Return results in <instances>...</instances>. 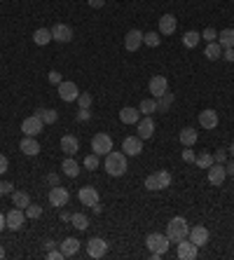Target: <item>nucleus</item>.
Masks as SVG:
<instances>
[{"label": "nucleus", "instance_id": "1", "mask_svg": "<svg viewBox=\"0 0 234 260\" xmlns=\"http://www.w3.org/2000/svg\"><path fill=\"white\" fill-rule=\"evenodd\" d=\"M103 169H106L110 176H124L127 173V155L124 152H117V150H110L103 160Z\"/></svg>", "mask_w": 234, "mask_h": 260}, {"label": "nucleus", "instance_id": "2", "mask_svg": "<svg viewBox=\"0 0 234 260\" xmlns=\"http://www.w3.org/2000/svg\"><path fill=\"white\" fill-rule=\"evenodd\" d=\"M190 235V225H187V220L183 216H176L169 220V225H166V237H169L171 244H178L181 239H185Z\"/></svg>", "mask_w": 234, "mask_h": 260}, {"label": "nucleus", "instance_id": "3", "mask_svg": "<svg viewBox=\"0 0 234 260\" xmlns=\"http://www.w3.org/2000/svg\"><path fill=\"white\" fill-rule=\"evenodd\" d=\"M169 237L166 235H160V232H152V235H148L145 237V246H148L150 251H157V253H166L169 251Z\"/></svg>", "mask_w": 234, "mask_h": 260}, {"label": "nucleus", "instance_id": "4", "mask_svg": "<svg viewBox=\"0 0 234 260\" xmlns=\"http://www.w3.org/2000/svg\"><path fill=\"white\" fill-rule=\"evenodd\" d=\"M92 150L98 155V157H106L108 152L113 150V139L108 134H96L92 139Z\"/></svg>", "mask_w": 234, "mask_h": 260}, {"label": "nucleus", "instance_id": "5", "mask_svg": "<svg viewBox=\"0 0 234 260\" xmlns=\"http://www.w3.org/2000/svg\"><path fill=\"white\" fill-rule=\"evenodd\" d=\"M176 256L181 260H194L197 256H199V246L197 244H192L190 239L185 237L178 241V249H176Z\"/></svg>", "mask_w": 234, "mask_h": 260}, {"label": "nucleus", "instance_id": "6", "mask_svg": "<svg viewBox=\"0 0 234 260\" xmlns=\"http://www.w3.org/2000/svg\"><path fill=\"white\" fill-rule=\"evenodd\" d=\"M87 253H89V258H103L108 253V241L101 237H92L87 241Z\"/></svg>", "mask_w": 234, "mask_h": 260}, {"label": "nucleus", "instance_id": "7", "mask_svg": "<svg viewBox=\"0 0 234 260\" xmlns=\"http://www.w3.org/2000/svg\"><path fill=\"white\" fill-rule=\"evenodd\" d=\"M59 87V96H61V101H66V103H70V101H77V96H80V89H77V85L75 82H70V80H61V85Z\"/></svg>", "mask_w": 234, "mask_h": 260}, {"label": "nucleus", "instance_id": "8", "mask_svg": "<svg viewBox=\"0 0 234 260\" xmlns=\"http://www.w3.org/2000/svg\"><path fill=\"white\" fill-rule=\"evenodd\" d=\"M148 89H150V94H152V98H160L162 94L169 92V80L164 75H152L148 82Z\"/></svg>", "mask_w": 234, "mask_h": 260}, {"label": "nucleus", "instance_id": "9", "mask_svg": "<svg viewBox=\"0 0 234 260\" xmlns=\"http://www.w3.org/2000/svg\"><path fill=\"white\" fill-rule=\"evenodd\" d=\"M68 199H70V192L66 188H61V185H54L49 190V204L56 206V209H64L68 204Z\"/></svg>", "mask_w": 234, "mask_h": 260}, {"label": "nucleus", "instance_id": "10", "mask_svg": "<svg viewBox=\"0 0 234 260\" xmlns=\"http://www.w3.org/2000/svg\"><path fill=\"white\" fill-rule=\"evenodd\" d=\"M49 31H52V40H56V43H61V45L73 40V28L68 24H54Z\"/></svg>", "mask_w": 234, "mask_h": 260}, {"label": "nucleus", "instance_id": "11", "mask_svg": "<svg viewBox=\"0 0 234 260\" xmlns=\"http://www.w3.org/2000/svg\"><path fill=\"white\" fill-rule=\"evenodd\" d=\"M122 150H124L127 157H139L143 152V139L140 136H127L124 143H122Z\"/></svg>", "mask_w": 234, "mask_h": 260}, {"label": "nucleus", "instance_id": "12", "mask_svg": "<svg viewBox=\"0 0 234 260\" xmlns=\"http://www.w3.org/2000/svg\"><path fill=\"white\" fill-rule=\"evenodd\" d=\"M225 178H227V169H225V164H218L213 162L209 166V183L215 185V188H220L225 183Z\"/></svg>", "mask_w": 234, "mask_h": 260}, {"label": "nucleus", "instance_id": "13", "mask_svg": "<svg viewBox=\"0 0 234 260\" xmlns=\"http://www.w3.org/2000/svg\"><path fill=\"white\" fill-rule=\"evenodd\" d=\"M43 127H45V122L38 118V115H31V118H26L22 122V131L26 136H38V134L43 131Z\"/></svg>", "mask_w": 234, "mask_h": 260}, {"label": "nucleus", "instance_id": "14", "mask_svg": "<svg viewBox=\"0 0 234 260\" xmlns=\"http://www.w3.org/2000/svg\"><path fill=\"white\" fill-rule=\"evenodd\" d=\"M136 131H139L136 136H140L143 141H145V139H152V136H155V119L150 118V115L140 118L139 122H136Z\"/></svg>", "mask_w": 234, "mask_h": 260}, {"label": "nucleus", "instance_id": "15", "mask_svg": "<svg viewBox=\"0 0 234 260\" xmlns=\"http://www.w3.org/2000/svg\"><path fill=\"white\" fill-rule=\"evenodd\" d=\"M5 223H7V228H10V230H22L23 223H26V211L14 206L10 213L5 216Z\"/></svg>", "mask_w": 234, "mask_h": 260}, {"label": "nucleus", "instance_id": "16", "mask_svg": "<svg viewBox=\"0 0 234 260\" xmlns=\"http://www.w3.org/2000/svg\"><path fill=\"white\" fill-rule=\"evenodd\" d=\"M187 239H190L192 244H197V246H206V244H209V239H211V232L204 228V225H194V228H190Z\"/></svg>", "mask_w": 234, "mask_h": 260}, {"label": "nucleus", "instance_id": "17", "mask_svg": "<svg viewBox=\"0 0 234 260\" xmlns=\"http://www.w3.org/2000/svg\"><path fill=\"white\" fill-rule=\"evenodd\" d=\"M143 45V33L139 28H131V31L124 35V47L127 52H139V47Z\"/></svg>", "mask_w": 234, "mask_h": 260}, {"label": "nucleus", "instance_id": "18", "mask_svg": "<svg viewBox=\"0 0 234 260\" xmlns=\"http://www.w3.org/2000/svg\"><path fill=\"white\" fill-rule=\"evenodd\" d=\"M77 199L82 202L85 206H94L98 204V190L92 188V185H87V188H80V192H77Z\"/></svg>", "mask_w": 234, "mask_h": 260}, {"label": "nucleus", "instance_id": "19", "mask_svg": "<svg viewBox=\"0 0 234 260\" xmlns=\"http://www.w3.org/2000/svg\"><path fill=\"white\" fill-rule=\"evenodd\" d=\"M178 28V22L173 14H162L160 17V35H173Z\"/></svg>", "mask_w": 234, "mask_h": 260}, {"label": "nucleus", "instance_id": "20", "mask_svg": "<svg viewBox=\"0 0 234 260\" xmlns=\"http://www.w3.org/2000/svg\"><path fill=\"white\" fill-rule=\"evenodd\" d=\"M199 124H202L204 129H215V127H218V113H215V110L213 108H206V110H202V113H199Z\"/></svg>", "mask_w": 234, "mask_h": 260}, {"label": "nucleus", "instance_id": "21", "mask_svg": "<svg viewBox=\"0 0 234 260\" xmlns=\"http://www.w3.org/2000/svg\"><path fill=\"white\" fill-rule=\"evenodd\" d=\"M19 150L23 155H28V157H35L40 152V143L35 141V136H23L22 143H19Z\"/></svg>", "mask_w": 234, "mask_h": 260}, {"label": "nucleus", "instance_id": "22", "mask_svg": "<svg viewBox=\"0 0 234 260\" xmlns=\"http://www.w3.org/2000/svg\"><path fill=\"white\" fill-rule=\"evenodd\" d=\"M61 150L66 152V157H73L75 152L80 150V141L73 134H66V136H61Z\"/></svg>", "mask_w": 234, "mask_h": 260}, {"label": "nucleus", "instance_id": "23", "mask_svg": "<svg viewBox=\"0 0 234 260\" xmlns=\"http://www.w3.org/2000/svg\"><path fill=\"white\" fill-rule=\"evenodd\" d=\"M77 251H80V241L75 237H68L61 241V253H64V258H73Z\"/></svg>", "mask_w": 234, "mask_h": 260}, {"label": "nucleus", "instance_id": "24", "mask_svg": "<svg viewBox=\"0 0 234 260\" xmlns=\"http://www.w3.org/2000/svg\"><path fill=\"white\" fill-rule=\"evenodd\" d=\"M119 119H122L124 124H136V122L140 119V110H136V108H131V106H127V108L119 110Z\"/></svg>", "mask_w": 234, "mask_h": 260}, {"label": "nucleus", "instance_id": "25", "mask_svg": "<svg viewBox=\"0 0 234 260\" xmlns=\"http://www.w3.org/2000/svg\"><path fill=\"white\" fill-rule=\"evenodd\" d=\"M12 204L17 206V209H26V206L31 204V195L26 190H14L12 192Z\"/></svg>", "mask_w": 234, "mask_h": 260}, {"label": "nucleus", "instance_id": "26", "mask_svg": "<svg viewBox=\"0 0 234 260\" xmlns=\"http://www.w3.org/2000/svg\"><path fill=\"white\" fill-rule=\"evenodd\" d=\"M178 139H181V143L185 148H192V145L197 143V139H199V134L192 129V127H185V129H181V136H178Z\"/></svg>", "mask_w": 234, "mask_h": 260}, {"label": "nucleus", "instance_id": "27", "mask_svg": "<svg viewBox=\"0 0 234 260\" xmlns=\"http://www.w3.org/2000/svg\"><path fill=\"white\" fill-rule=\"evenodd\" d=\"M61 171H64L68 178H75V176L80 173V164L75 162L73 157H66L64 162H61Z\"/></svg>", "mask_w": 234, "mask_h": 260}, {"label": "nucleus", "instance_id": "28", "mask_svg": "<svg viewBox=\"0 0 234 260\" xmlns=\"http://www.w3.org/2000/svg\"><path fill=\"white\" fill-rule=\"evenodd\" d=\"M218 45H220L223 49L234 47V28H225V31L218 33Z\"/></svg>", "mask_w": 234, "mask_h": 260}, {"label": "nucleus", "instance_id": "29", "mask_svg": "<svg viewBox=\"0 0 234 260\" xmlns=\"http://www.w3.org/2000/svg\"><path fill=\"white\" fill-rule=\"evenodd\" d=\"M33 43L40 45V47L49 45L52 43V31H49V28H38V31L33 33Z\"/></svg>", "mask_w": 234, "mask_h": 260}, {"label": "nucleus", "instance_id": "30", "mask_svg": "<svg viewBox=\"0 0 234 260\" xmlns=\"http://www.w3.org/2000/svg\"><path fill=\"white\" fill-rule=\"evenodd\" d=\"M204 56H206L209 61H215V59H220V56H223V47L218 45V40H215V43H209V45H206V49H204Z\"/></svg>", "mask_w": 234, "mask_h": 260}, {"label": "nucleus", "instance_id": "31", "mask_svg": "<svg viewBox=\"0 0 234 260\" xmlns=\"http://www.w3.org/2000/svg\"><path fill=\"white\" fill-rule=\"evenodd\" d=\"M35 115L43 119L45 124H54L56 119H59V115H56V110H52V108H38L35 110Z\"/></svg>", "mask_w": 234, "mask_h": 260}, {"label": "nucleus", "instance_id": "32", "mask_svg": "<svg viewBox=\"0 0 234 260\" xmlns=\"http://www.w3.org/2000/svg\"><path fill=\"white\" fill-rule=\"evenodd\" d=\"M155 178H157V183H160V190H166V188H171V183H173V176H171L166 169L155 171Z\"/></svg>", "mask_w": 234, "mask_h": 260}, {"label": "nucleus", "instance_id": "33", "mask_svg": "<svg viewBox=\"0 0 234 260\" xmlns=\"http://www.w3.org/2000/svg\"><path fill=\"white\" fill-rule=\"evenodd\" d=\"M70 223H73V228L80 230V232H85V230L89 228V218H87L85 213H73V216H70Z\"/></svg>", "mask_w": 234, "mask_h": 260}, {"label": "nucleus", "instance_id": "34", "mask_svg": "<svg viewBox=\"0 0 234 260\" xmlns=\"http://www.w3.org/2000/svg\"><path fill=\"white\" fill-rule=\"evenodd\" d=\"M199 40H202V33H197V31H187L183 35V45L190 47V49H194V47L199 45Z\"/></svg>", "mask_w": 234, "mask_h": 260}, {"label": "nucleus", "instance_id": "35", "mask_svg": "<svg viewBox=\"0 0 234 260\" xmlns=\"http://www.w3.org/2000/svg\"><path fill=\"white\" fill-rule=\"evenodd\" d=\"M139 110L143 115H152V113H157V98H143L140 101Z\"/></svg>", "mask_w": 234, "mask_h": 260}, {"label": "nucleus", "instance_id": "36", "mask_svg": "<svg viewBox=\"0 0 234 260\" xmlns=\"http://www.w3.org/2000/svg\"><path fill=\"white\" fill-rule=\"evenodd\" d=\"M171 103H173V94L166 92V94H162V96L157 98V110H160V113H166V110L171 108Z\"/></svg>", "mask_w": 234, "mask_h": 260}, {"label": "nucleus", "instance_id": "37", "mask_svg": "<svg viewBox=\"0 0 234 260\" xmlns=\"http://www.w3.org/2000/svg\"><path fill=\"white\" fill-rule=\"evenodd\" d=\"M194 164H197V166H202V169H209V166L213 164V155H211V152H202V155H197V157H194Z\"/></svg>", "mask_w": 234, "mask_h": 260}, {"label": "nucleus", "instance_id": "38", "mask_svg": "<svg viewBox=\"0 0 234 260\" xmlns=\"http://www.w3.org/2000/svg\"><path fill=\"white\" fill-rule=\"evenodd\" d=\"M162 43V38H160V33H143V45H148V47H160Z\"/></svg>", "mask_w": 234, "mask_h": 260}, {"label": "nucleus", "instance_id": "39", "mask_svg": "<svg viewBox=\"0 0 234 260\" xmlns=\"http://www.w3.org/2000/svg\"><path fill=\"white\" fill-rule=\"evenodd\" d=\"M23 211H26V218H31V220L43 216V206H38V204H28Z\"/></svg>", "mask_w": 234, "mask_h": 260}, {"label": "nucleus", "instance_id": "40", "mask_svg": "<svg viewBox=\"0 0 234 260\" xmlns=\"http://www.w3.org/2000/svg\"><path fill=\"white\" fill-rule=\"evenodd\" d=\"M82 164H85V169H89V171H96V169H98V155H96V152L87 155Z\"/></svg>", "mask_w": 234, "mask_h": 260}, {"label": "nucleus", "instance_id": "41", "mask_svg": "<svg viewBox=\"0 0 234 260\" xmlns=\"http://www.w3.org/2000/svg\"><path fill=\"white\" fill-rule=\"evenodd\" d=\"M77 103H80V108H92V94H87V92H80V96H77Z\"/></svg>", "mask_w": 234, "mask_h": 260}, {"label": "nucleus", "instance_id": "42", "mask_svg": "<svg viewBox=\"0 0 234 260\" xmlns=\"http://www.w3.org/2000/svg\"><path fill=\"white\" fill-rule=\"evenodd\" d=\"M202 40H206V43H215V40H218V31L209 26V28L202 33Z\"/></svg>", "mask_w": 234, "mask_h": 260}, {"label": "nucleus", "instance_id": "43", "mask_svg": "<svg viewBox=\"0 0 234 260\" xmlns=\"http://www.w3.org/2000/svg\"><path fill=\"white\" fill-rule=\"evenodd\" d=\"M213 162H218V164L227 162V150H225V148H218V150L213 152Z\"/></svg>", "mask_w": 234, "mask_h": 260}, {"label": "nucleus", "instance_id": "44", "mask_svg": "<svg viewBox=\"0 0 234 260\" xmlns=\"http://www.w3.org/2000/svg\"><path fill=\"white\" fill-rule=\"evenodd\" d=\"M12 192H14V185H12L10 181H0V197L12 195Z\"/></svg>", "mask_w": 234, "mask_h": 260}, {"label": "nucleus", "instance_id": "45", "mask_svg": "<svg viewBox=\"0 0 234 260\" xmlns=\"http://www.w3.org/2000/svg\"><path fill=\"white\" fill-rule=\"evenodd\" d=\"M145 188H148V190H160V183H157L155 173H150L148 178H145Z\"/></svg>", "mask_w": 234, "mask_h": 260}, {"label": "nucleus", "instance_id": "46", "mask_svg": "<svg viewBox=\"0 0 234 260\" xmlns=\"http://www.w3.org/2000/svg\"><path fill=\"white\" fill-rule=\"evenodd\" d=\"M89 119H92V113H89L87 108L77 110V122H89Z\"/></svg>", "mask_w": 234, "mask_h": 260}, {"label": "nucleus", "instance_id": "47", "mask_svg": "<svg viewBox=\"0 0 234 260\" xmlns=\"http://www.w3.org/2000/svg\"><path fill=\"white\" fill-rule=\"evenodd\" d=\"M47 80H49L52 85H61V73H59V71H49Z\"/></svg>", "mask_w": 234, "mask_h": 260}, {"label": "nucleus", "instance_id": "48", "mask_svg": "<svg viewBox=\"0 0 234 260\" xmlns=\"http://www.w3.org/2000/svg\"><path fill=\"white\" fill-rule=\"evenodd\" d=\"M194 157H197V155H194V150H192V148H185V150H183V162H194Z\"/></svg>", "mask_w": 234, "mask_h": 260}, {"label": "nucleus", "instance_id": "49", "mask_svg": "<svg viewBox=\"0 0 234 260\" xmlns=\"http://www.w3.org/2000/svg\"><path fill=\"white\" fill-rule=\"evenodd\" d=\"M64 258V253H61V249L59 251H54V249H49L47 251V260H61Z\"/></svg>", "mask_w": 234, "mask_h": 260}, {"label": "nucleus", "instance_id": "50", "mask_svg": "<svg viewBox=\"0 0 234 260\" xmlns=\"http://www.w3.org/2000/svg\"><path fill=\"white\" fill-rule=\"evenodd\" d=\"M220 59H225V61L234 64V47H230V49H223V56H220Z\"/></svg>", "mask_w": 234, "mask_h": 260}, {"label": "nucleus", "instance_id": "51", "mask_svg": "<svg viewBox=\"0 0 234 260\" xmlns=\"http://www.w3.org/2000/svg\"><path fill=\"white\" fill-rule=\"evenodd\" d=\"M89 2V7H94V10H101L103 5H106V0H87Z\"/></svg>", "mask_w": 234, "mask_h": 260}, {"label": "nucleus", "instance_id": "52", "mask_svg": "<svg viewBox=\"0 0 234 260\" xmlns=\"http://www.w3.org/2000/svg\"><path fill=\"white\" fill-rule=\"evenodd\" d=\"M7 166H10V162H7V157L5 155H0V173L7 171Z\"/></svg>", "mask_w": 234, "mask_h": 260}, {"label": "nucleus", "instance_id": "53", "mask_svg": "<svg viewBox=\"0 0 234 260\" xmlns=\"http://www.w3.org/2000/svg\"><path fill=\"white\" fill-rule=\"evenodd\" d=\"M47 183L52 185V188L54 185H59V176H56V173H49V176H47Z\"/></svg>", "mask_w": 234, "mask_h": 260}, {"label": "nucleus", "instance_id": "54", "mask_svg": "<svg viewBox=\"0 0 234 260\" xmlns=\"http://www.w3.org/2000/svg\"><path fill=\"white\" fill-rule=\"evenodd\" d=\"M70 216H73V213H68V211H64V209H61V220H64V223H68V220H70Z\"/></svg>", "mask_w": 234, "mask_h": 260}, {"label": "nucleus", "instance_id": "55", "mask_svg": "<svg viewBox=\"0 0 234 260\" xmlns=\"http://www.w3.org/2000/svg\"><path fill=\"white\" fill-rule=\"evenodd\" d=\"M92 211H94L96 216H98V213H101V211H103V206H101V202H98V204H94V206H92Z\"/></svg>", "mask_w": 234, "mask_h": 260}, {"label": "nucleus", "instance_id": "56", "mask_svg": "<svg viewBox=\"0 0 234 260\" xmlns=\"http://www.w3.org/2000/svg\"><path fill=\"white\" fill-rule=\"evenodd\" d=\"M225 169H227V173H230V176H232V178H234V160H232V162H230V164H227Z\"/></svg>", "mask_w": 234, "mask_h": 260}, {"label": "nucleus", "instance_id": "57", "mask_svg": "<svg viewBox=\"0 0 234 260\" xmlns=\"http://www.w3.org/2000/svg\"><path fill=\"white\" fill-rule=\"evenodd\" d=\"M7 228V223H5V216H2V213H0V232H2V230Z\"/></svg>", "mask_w": 234, "mask_h": 260}, {"label": "nucleus", "instance_id": "58", "mask_svg": "<svg viewBox=\"0 0 234 260\" xmlns=\"http://www.w3.org/2000/svg\"><path fill=\"white\" fill-rule=\"evenodd\" d=\"M43 246H45V249H47V251H49V249H54V241H52V239H47V241H45Z\"/></svg>", "mask_w": 234, "mask_h": 260}, {"label": "nucleus", "instance_id": "59", "mask_svg": "<svg viewBox=\"0 0 234 260\" xmlns=\"http://www.w3.org/2000/svg\"><path fill=\"white\" fill-rule=\"evenodd\" d=\"M5 258V249H2V246H0V260Z\"/></svg>", "mask_w": 234, "mask_h": 260}, {"label": "nucleus", "instance_id": "60", "mask_svg": "<svg viewBox=\"0 0 234 260\" xmlns=\"http://www.w3.org/2000/svg\"><path fill=\"white\" fill-rule=\"evenodd\" d=\"M230 155H232V157H234V143H232V145H230Z\"/></svg>", "mask_w": 234, "mask_h": 260}]
</instances>
